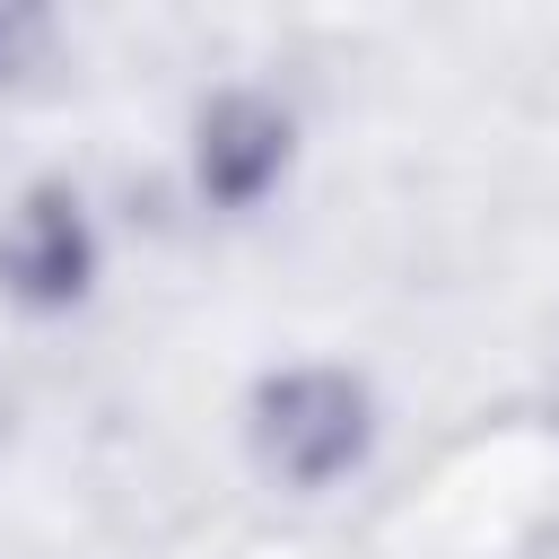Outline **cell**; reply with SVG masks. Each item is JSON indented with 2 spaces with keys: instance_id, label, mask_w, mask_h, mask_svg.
Instances as JSON below:
<instances>
[{
  "instance_id": "6da1fadb",
  "label": "cell",
  "mask_w": 559,
  "mask_h": 559,
  "mask_svg": "<svg viewBox=\"0 0 559 559\" xmlns=\"http://www.w3.org/2000/svg\"><path fill=\"white\" fill-rule=\"evenodd\" d=\"M253 454L288 489H323L367 454V393L341 367H280L253 393Z\"/></svg>"
},
{
  "instance_id": "7a4b0ae2",
  "label": "cell",
  "mask_w": 559,
  "mask_h": 559,
  "mask_svg": "<svg viewBox=\"0 0 559 559\" xmlns=\"http://www.w3.org/2000/svg\"><path fill=\"white\" fill-rule=\"evenodd\" d=\"M87 271H96V236H87L79 192H61V183L26 192L0 227V288L17 306H70L87 288Z\"/></svg>"
},
{
  "instance_id": "3957f363",
  "label": "cell",
  "mask_w": 559,
  "mask_h": 559,
  "mask_svg": "<svg viewBox=\"0 0 559 559\" xmlns=\"http://www.w3.org/2000/svg\"><path fill=\"white\" fill-rule=\"evenodd\" d=\"M192 166H201V192H210V201H227V210L262 201V183L288 166V114H280L271 96H218V105L201 114Z\"/></svg>"
}]
</instances>
